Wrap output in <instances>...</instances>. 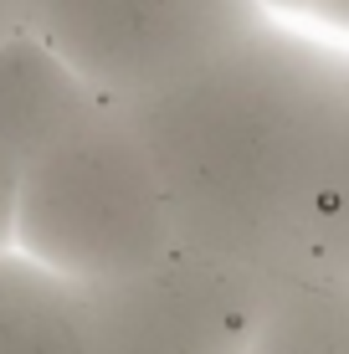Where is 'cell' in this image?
Wrapping results in <instances>:
<instances>
[{"instance_id":"cell-7","label":"cell","mask_w":349,"mask_h":354,"mask_svg":"<svg viewBox=\"0 0 349 354\" xmlns=\"http://www.w3.org/2000/svg\"><path fill=\"white\" fill-rule=\"evenodd\" d=\"M247 354H349V283L329 272L272 283Z\"/></svg>"},{"instance_id":"cell-3","label":"cell","mask_w":349,"mask_h":354,"mask_svg":"<svg viewBox=\"0 0 349 354\" xmlns=\"http://www.w3.org/2000/svg\"><path fill=\"white\" fill-rule=\"evenodd\" d=\"M16 10L108 103L170 88L272 21L257 0H16Z\"/></svg>"},{"instance_id":"cell-1","label":"cell","mask_w":349,"mask_h":354,"mask_svg":"<svg viewBox=\"0 0 349 354\" xmlns=\"http://www.w3.org/2000/svg\"><path fill=\"white\" fill-rule=\"evenodd\" d=\"M339 72V41L262 21L190 77L124 103L164 185L180 252L262 283L303 272Z\"/></svg>"},{"instance_id":"cell-4","label":"cell","mask_w":349,"mask_h":354,"mask_svg":"<svg viewBox=\"0 0 349 354\" xmlns=\"http://www.w3.org/2000/svg\"><path fill=\"white\" fill-rule=\"evenodd\" d=\"M267 288L262 277L175 252L134 277L72 292L93 354H247Z\"/></svg>"},{"instance_id":"cell-10","label":"cell","mask_w":349,"mask_h":354,"mask_svg":"<svg viewBox=\"0 0 349 354\" xmlns=\"http://www.w3.org/2000/svg\"><path fill=\"white\" fill-rule=\"evenodd\" d=\"M16 195H21V169L0 154V257L16 252Z\"/></svg>"},{"instance_id":"cell-13","label":"cell","mask_w":349,"mask_h":354,"mask_svg":"<svg viewBox=\"0 0 349 354\" xmlns=\"http://www.w3.org/2000/svg\"><path fill=\"white\" fill-rule=\"evenodd\" d=\"M10 6H16V0H10ZM16 16H21V10H16Z\"/></svg>"},{"instance_id":"cell-6","label":"cell","mask_w":349,"mask_h":354,"mask_svg":"<svg viewBox=\"0 0 349 354\" xmlns=\"http://www.w3.org/2000/svg\"><path fill=\"white\" fill-rule=\"evenodd\" d=\"M0 354H93L77 292L16 252L0 257Z\"/></svg>"},{"instance_id":"cell-9","label":"cell","mask_w":349,"mask_h":354,"mask_svg":"<svg viewBox=\"0 0 349 354\" xmlns=\"http://www.w3.org/2000/svg\"><path fill=\"white\" fill-rule=\"evenodd\" d=\"M303 21H308V31H319V36H329V41L349 46V0H308Z\"/></svg>"},{"instance_id":"cell-11","label":"cell","mask_w":349,"mask_h":354,"mask_svg":"<svg viewBox=\"0 0 349 354\" xmlns=\"http://www.w3.org/2000/svg\"><path fill=\"white\" fill-rule=\"evenodd\" d=\"M257 10H262V16H272V21H287V26H303L308 0H257Z\"/></svg>"},{"instance_id":"cell-12","label":"cell","mask_w":349,"mask_h":354,"mask_svg":"<svg viewBox=\"0 0 349 354\" xmlns=\"http://www.w3.org/2000/svg\"><path fill=\"white\" fill-rule=\"evenodd\" d=\"M16 31H26V26H21V16H16V6H10V0H0V46H6Z\"/></svg>"},{"instance_id":"cell-5","label":"cell","mask_w":349,"mask_h":354,"mask_svg":"<svg viewBox=\"0 0 349 354\" xmlns=\"http://www.w3.org/2000/svg\"><path fill=\"white\" fill-rule=\"evenodd\" d=\"M108 97L72 72L41 36L16 31L0 46V154L26 169Z\"/></svg>"},{"instance_id":"cell-2","label":"cell","mask_w":349,"mask_h":354,"mask_svg":"<svg viewBox=\"0 0 349 354\" xmlns=\"http://www.w3.org/2000/svg\"><path fill=\"white\" fill-rule=\"evenodd\" d=\"M175 252L170 201L124 103H103L21 169L16 257L67 288L134 277Z\"/></svg>"},{"instance_id":"cell-8","label":"cell","mask_w":349,"mask_h":354,"mask_svg":"<svg viewBox=\"0 0 349 354\" xmlns=\"http://www.w3.org/2000/svg\"><path fill=\"white\" fill-rule=\"evenodd\" d=\"M303 272H329L349 283V46H344L339 118H334V144H329V165H323V185H319V205H314Z\"/></svg>"}]
</instances>
